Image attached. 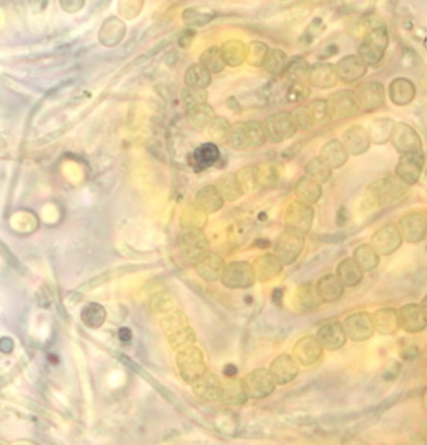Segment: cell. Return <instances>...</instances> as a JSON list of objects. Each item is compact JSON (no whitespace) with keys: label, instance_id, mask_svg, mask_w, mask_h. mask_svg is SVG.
I'll list each match as a JSON object with an SVG mask.
<instances>
[{"label":"cell","instance_id":"1","mask_svg":"<svg viewBox=\"0 0 427 445\" xmlns=\"http://www.w3.org/2000/svg\"><path fill=\"white\" fill-rule=\"evenodd\" d=\"M389 47V32L382 21H376L369 26V32L364 34L362 42L360 44V58L367 65H376L380 63L386 49Z\"/></svg>","mask_w":427,"mask_h":445},{"label":"cell","instance_id":"2","mask_svg":"<svg viewBox=\"0 0 427 445\" xmlns=\"http://www.w3.org/2000/svg\"><path fill=\"white\" fill-rule=\"evenodd\" d=\"M177 366L180 369V377L188 384H192L207 371L203 354L195 345L180 350L177 355Z\"/></svg>","mask_w":427,"mask_h":445},{"label":"cell","instance_id":"3","mask_svg":"<svg viewBox=\"0 0 427 445\" xmlns=\"http://www.w3.org/2000/svg\"><path fill=\"white\" fill-rule=\"evenodd\" d=\"M409 190V185L396 175H389L376 181L369 186V195L379 205L390 203L404 196Z\"/></svg>","mask_w":427,"mask_h":445},{"label":"cell","instance_id":"4","mask_svg":"<svg viewBox=\"0 0 427 445\" xmlns=\"http://www.w3.org/2000/svg\"><path fill=\"white\" fill-rule=\"evenodd\" d=\"M264 124L266 138L272 144H281L295 136L297 132L293 119L290 113L279 112L264 119Z\"/></svg>","mask_w":427,"mask_h":445},{"label":"cell","instance_id":"5","mask_svg":"<svg viewBox=\"0 0 427 445\" xmlns=\"http://www.w3.org/2000/svg\"><path fill=\"white\" fill-rule=\"evenodd\" d=\"M221 280L228 289H248L256 282L254 267L246 261H232L225 265Z\"/></svg>","mask_w":427,"mask_h":445},{"label":"cell","instance_id":"6","mask_svg":"<svg viewBox=\"0 0 427 445\" xmlns=\"http://www.w3.org/2000/svg\"><path fill=\"white\" fill-rule=\"evenodd\" d=\"M305 246V236L301 233L287 230L281 233L274 245V256L282 262V265L293 264L300 256Z\"/></svg>","mask_w":427,"mask_h":445},{"label":"cell","instance_id":"7","mask_svg":"<svg viewBox=\"0 0 427 445\" xmlns=\"http://www.w3.org/2000/svg\"><path fill=\"white\" fill-rule=\"evenodd\" d=\"M313 218L315 213L311 205L297 200L292 202L286 211V228L306 236L311 230Z\"/></svg>","mask_w":427,"mask_h":445},{"label":"cell","instance_id":"8","mask_svg":"<svg viewBox=\"0 0 427 445\" xmlns=\"http://www.w3.org/2000/svg\"><path fill=\"white\" fill-rule=\"evenodd\" d=\"M328 112L331 119H347L356 116L360 111L359 102L352 90H341L328 98Z\"/></svg>","mask_w":427,"mask_h":445},{"label":"cell","instance_id":"9","mask_svg":"<svg viewBox=\"0 0 427 445\" xmlns=\"http://www.w3.org/2000/svg\"><path fill=\"white\" fill-rule=\"evenodd\" d=\"M244 385H246L248 397L264 399L274 392L277 382L274 380L271 371L264 368H259L248 374L244 380Z\"/></svg>","mask_w":427,"mask_h":445},{"label":"cell","instance_id":"10","mask_svg":"<svg viewBox=\"0 0 427 445\" xmlns=\"http://www.w3.org/2000/svg\"><path fill=\"white\" fill-rule=\"evenodd\" d=\"M425 166V156L421 151L411 154H401L399 163L396 166L395 175L406 185H415L421 177Z\"/></svg>","mask_w":427,"mask_h":445},{"label":"cell","instance_id":"11","mask_svg":"<svg viewBox=\"0 0 427 445\" xmlns=\"http://www.w3.org/2000/svg\"><path fill=\"white\" fill-rule=\"evenodd\" d=\"M390 139L392 146L400 154H411L422 149L421 137L406 123H395Z\"/></svg>","mask_w":427,"mask_h":445},{"label":"cell","instance_id":"12","mask_svg":"<svg viewBox=\"0 0 427 445\" xmlns=\"http://www.w3.org/2000/svg\"><path fill=\"white\" fill-rule=\"evenodd\" d=\"M399 321L402 329L410 333L416 334L426 329V299H423L422 305L417 304H407L399 310Z\"/></svg>","mask_w":427,"mask_h":445},{"label":"cell","instance_id":"13","mask_svg":"<svg viewBox=\"0 0 427 445\" xmlns=\"http://www.w3.org/2000/svg\"><path fill=\"white\" fill-rule=\"evenodd\" d=\"M210 245L200 230H187L180 237V251L187 261L195 264L208 254Z\"/></svg>","mask_w":427,"mask_h":445},{"label":"cell","instance_id":"14","mask_svg":"<svg viewBox=\"0 0 427 445\" xmlns=\"http://www.w3.org/2000/svg\"><path fill=\"white\" fill-rule=\"evenodd\" d=\"M402 236L395 223H389L377 230L371 237V246L379 254L389 256L400 249Z\"/></svg>","mask_w":427,"mask_h":445},{"label":"cell","instance_id":"15","mask_svg":"<svg viewBox=\"0 0 427 445\" xmlns=\"http://www.w3.org/2000/svg\"><path fill=\"white\" fill-rule=\"evenodd\" d=\"M169 341L174 349L182 350L195 345L197 341L193 330L188 325V318H185L182 313H174L169 318Z\"/></svg>","mask_w":427,"mask_h":445},{"label":"cell","instance_id":"16","mask_svg":"<svg viewBox=\"0 0 427 445\" xmlns=\"http://www.w3.org/2000/svg\"><path fill=\"white\" fill-rule=\"evenodd\" d=\"M343 329L346 336L354 341H364L374 333V320L369 313H352L345 320Z\"/></svg>","mask_w":427,"mask_h":445},{"label":"cell","instance_id":"17","mask_svg":"<svg viewBox=\"0 0 427 445\" xmlns=\"http://www.w3.org/2000/svg\"><path fill=\"white\" fill-rule=\"evenodd\" d=\"M400 233L402 239L406 240L410 244H418L426 237L427 218L423 213H411L401 218Z\"/></svg>","mask_w":427,"mask_h":445},{"label":"cell","instance_id":"18","mask_svg":"<svg viewBox=\"0 0 427 445\" xmlns=\"http://www.w3.org/2000/svg\"><path fill=\"white\" fill-rule=\"evenodd\" d=\"M360 109L364 112H372L384 106L386 100L385 87L380 82H369L360 85L359 90L355 93Z\"/></svg>","mask_w":427,"mask_h":445},{"label":"cell","instance_id":"19","mask_svg":"<svg viewBox=\"0 0 427 445\" xmlns=\"http://www.w3.org/2000/svg\"><path fill=\"white\" fill-rule=\"evenodd\" d=\"M308 83L318 90H330L336 87L338 83V75L336 67L331 63L320 62L313 64L308 68L307 75Z\"/></svg>","mask_w":427,"mask_h":445},{"label":"cell","instance_id":"20","mask_svg":"<svg viewBox=\"0 0 427 445\" xmlns=\"http://www.w3.org/2000/svg\"><path fill=\"white\" fill-rule=\"evenodd\" d=\"M323 348L316 336L308 335L298 340L293 346L296 360L303 366H311L321 359Z\"/></svg>","mask_w":427,"mask_h":445},{"label":"cell","instance_id":"21","mask_svg":"<svg viewBox=\"0 0 427 445\" xmlns=\"http://www.w3.org/2000/svg\"><path fill=\"white\" fill-rule=\"evenodd\" d=\"M192 389L195 397L205 402H217L221 397L222 382L216 374L205 372L192 382Z\"/></svg>","mask_w":427,"mask_h":445},{"label":"cell","instance_id":"22","mask_svg":"<svg viewBox=\"0 0 427 445\" xmlns=\"http://www.w3.org/2000/svg\"><path fill=\"white\" fill-rule=\"evenodd\" d=\"M336 67L338 80H342L345 83H355L357 80L364 78L367 73V64L364 63L359 55H347L343 57L338 62Z\"/></svg>","mask_w":427,"mask_h":445},{"label":"cell","instance_id":"23","mask_svg":"<svg viewBox=\"0 0 427 445\" xmlns=\"http://www.w3.org/2000/svg\"><path fill=\"white\" fill-rule=\"evenodd\" d=\"M316 338L322 348L330 351L341 349L347 340L343 325L338 321H331L322 325L317 331Z\"/></svg>","mask_w":427,"mask_h":445},{"label":"cell","instance_id":"24","mask_svg":"<svg viewBox=\"0 0 427 445\" xmlns=\"http://www.w3.org/2000/svg\"><path fill=\"white\" fill-rule=\"evenodd\" d=\"M269 371L277 384L286 385L293 382L298 375V365L292 356L282 354L271 363Z\"/></svg>","mask_w":427,"mask_h":445},{"label":"cell","instance_id":"25","mask_svg":"<svg viewBox=\"0 0 427 445\" xmlns=\"http://www.w3.org/2000/svg\"><path fill=\"white\" fill-rule=\"evenodd\" d=\"M342 138L343 146L348 154L360 156L369 151L371 139H369L367 131L361 126L348 128L347 131L343 133Z\"/></svg>","mask_w":427,"mask_h":445},{"label":"cell","instance_id":"26","mask_svg":"<svg viewBox=\"0 0 427 445\" xmlns=\"http://www.w3.org/2000/svg\"><path fill=\"white\" fill-rule=\"evenodd\" d=\"M252 267L256 280H259V282H269L280 276L283 265L274 254H267L259 256V259L254 261Z\"/></svg>","mask_w":427,"mask_h":445},{"label":"cell","instance_id":"27","mask_svg":"<svg viewBox=\"0 0 427 445\" xmlns=\"http://www.w3.org/2000/svg\"><path fill=\"white\" fill-rule=\"evenodd\" d=\"M220 157H221V154L217 144L213 142H207V144H200L193 151L190 157V163L193 166L195 171L200 172L216 165L220 161Z\"/></svg>","mask_w":427,"mask_h":445},{"label":"cell","instance_id":"28","mask_svg":"<svg viewBox=\"0 0 427 445\" xmlns=\"http://www.w3.org/2000/svg\"><path fill=\"white\" fill-rule=\"evenodd\" d=\"M248 395L244 382L238 377H227L222 382L221 400L226 405H243L247 402Z\"/></svg>","mask_w":427,"mask_h":445},{"label":"cell","instance_id":"29","mask_svg":"<svg viewBox=\"0 0 427 445\" xmlns=\"http://www.w3.org/2000/svg\"><path fill=\"white\" fill-rule=\"evenodd\" d=\"M225 269V261L217 254H205L198 262H195L197 274L208 282H216L221 279L222 272Z\"/></svg>","mask_w":427,"mask_h":445},{"label":"cell","instance_id":"30","mask_svg":"<svg viewBox=\"0 0 427 445\" xmlns=\"http://www.w3.org/2000/svg\"><path fill=\"white\" fill-rule=\"evenodd\" d=\"M389 96L391 102L396 106H407L416 97V87L412 83V80L400 77L391 82Z\"/></svg>","mask_w":427,"mask_h":445},{"label":"cell","instance_id":"31","mask_svg":"<svg viewBox=\"0 0 427 445\" xmlns=\"http://www.w3.org/2000/svg\"><path fill=\"white\" fill-rule=\"evenodd\" d=\"M295 304L301 313H312L320 308L322 300L316 286L312 284H302L296 291Z\"/></svg>","mask_w":427,"mask_h":445},{"label":"cell","instance_id":"32","mask_svg":"<svg viewBox=\"0 0 427 445\" xmlns=\"http://www.w3.org/2000/svg\"><path fill=\"white\" fill-rule=\"evenodd\" d=\"M316 290L321 297L322 302L337 301L340 297L342 296L345 292V286L342 282L338 279L337 275H325L317 282Z\"/></svg>","mask_w":427,"mask_h":445},{"label":"cell","instance_id":"33","mask_svg":"<svg viewBox=\"0 0 427 445\" xmlns=\"http://www.w3.org/2000/svg\"><path fill=\"white\" fill-rule=\"evenodd\" d=\"M374 328L379 334L394 335L400 329L399 315L394 309H381L372 316Z\"/></svg>","mask_w":427,"mask_h":445},{"label":"cell","instance_id":"34","mask_svg":"<svg viewBox=\"0 0 427 445\" xmlns=\"http://www.w3.org/2000/svg\"><path fill=\"white\" fill-rule=\"evenodd\" d=\"M320 159H323L330 168H341L348 159V154L342 142L338 139H331L321 149Z\"/></svg>","mask_w":427,"mask_h":445},{"label":"cell","instance_id":"35","mask_svg":"<svg viewBox=\"0 0 427 445\" xmlns=\"http://www.w3.org/2000/svg\"><path fill=\"white\" fill-rule=\"evenodd\" d=\"M215 118H216L215 109L207 102L195 107H190L187 112L188 123H190V127L195 131L206 129Z\"/></svg>","mask_w":427,"mask_h":445},{"label":"cell","instance_id":"36","mask_svg":"<svg viewBox=\"0 0 427 445\" xmlns=\"http://www.w3.org/2000/svg\"><path fill=\"white\" fill-rule=\"evenodd\" d=\"M295 193L297 198L308 205L316 203L322 196L321 183L312 180L308 176L301 177L295 186Z\"/></svg>","mask_w":427,"mask_h":445},{"label":"cell","instance_id":"37","mask_svg":"<svg viewBox=\"0 0 427 445\" xmlns=\"http://www.w3.org/2000/svg\"><path fill=\"white\" fill-rule=\"evenodd\" d=\"M195 205L207 213H217L223 206V198L216 186H206L200 188L195 196Z\"/></svg>","mask_w":427,"mask_h":445},{"label":"cell","instance_id":"38","mask_svg":"<svg viewBox=\"0 0 427 445\" xmlns=\"http://www.w3.org/2000/svg\"><path fill=\"white\" fill-rule=\"evenodd\" d=\"M216 188L223 201H237L243 195V190L236 173H225L217 180Z\"/></svg>","mask_w":427,"mask_h":445},{"label":"cell","instance_id":"39","mask_svg":"<svg viewBox=\"0 0 427 445\" xmlns=\"http://www.w3.org/2000/svg\"><path fill=\"white\" fill-rule=\"evenodd\" d=\"M336 275L345 287L357 286L364 279V271L355 262L354 259H345L336 269Z\"/></svg>","mask_w":427,"mask_h":445},{"label":"cell","instance_id":"40","mask_svg":"<svg viewBox=\"0 0 427 445\" xmlns=\"http://www.w3.org/2000/svg\"><path fill=\"white\" fill-rule=\"evenodd\" d=\"M220 50L226 65L238 67L246 62V45L241 41H228Z\"/></svg>","mask_w":427,"mask_h":445},{"label":"cell","instance_id":"41","mask_svg":"<svg viewBox=\"0 0 427 445\" xmlns=\"http://www.w3.org/2000/svg\"><path fill=\"white\" fill-rule=\"evenodd\" d=\"M212 75L200 63L192 64L185 73V83L190 88L206 90L211 85Z\"/></svg>","mask_w":427,"mask_h":445},{"label":"cell","instance_id":"42","mask_svg":"<svg viewBox=\"0 0 427 445\" xmlns=\"http://www.w3.org/2000/svg\"><path fill=\"white\" fill-rule=\"evenodd\" d=\"M394 126H395V122L390 118H377L371 121L366 131L369 133L371 142L384 144L390 139Z\"/></svg>","mask_w":427,"mask_h":445},{"label":"cell","instance_id":"43","mask_svg":"<svg viewBox=\"0 0 427 445\" xmlns=\"http://www.w3.org/2000/svg\"><path fill=\"white\" fill-rule=\"evenodd\" d=\"M288 85H290L288 80H281L280 77H274V80H269V85H264V88L259 90L264 103H269V102L279 103V102L286 101Z\"/></svg>","mask_w":427,"mask_h":445},{"label":"cell","instance_id":"44","mask_svg":"<svg viewBox=\"0 0 427 445\" xmlns=\"http://www.w3.org/2000/svg\"><path fill=\"white\" fill-rule=\"evenodd\" d=\"M354 260L362 271H372L380 264V256L371 245H361L355 250Z\"/></svg>","mask_w":427,"mask_h":445},{"label":"cell","instance_id":"45","mask_svg":"<svg viewBox=\"0 0 427 445\" xmlns=\"http://www.w3.org/2000/svg\"><path fill=\"white\" fill-rule=\"evenodd\" d=\"M308 68L306 59L297 55L287 60L283 75L288 82H306Z\"/></svg>","mask_w":427,"mask_h":445},{"label":"cell","instance_id":"46","mask_svg":"<svg viewBox=\"0 0 427 445\" xmlns=\"http://www.w3.org/2000/svg\"><path fill=\"white\" fill-rule=\"evenodd\" d=\"M180 223L185 230H203L207 225V213L197 205L185 208L180 218Z\"/></svg>","mask_w":427,"mask_h":445},{"label":"cell","instance_id":"47","mask_svg":"<svg viewBox=\"0 0 427 445\" xmlns=\"http://www.w3.org/2000/svg\"><path fill=\"white\" fill-rule=\"evenodd\" d=\"M182 18L190 27H203L216 18V13L206 8H190L183 11Z\"/></svg>","mask_w":427,"mask_h":445},{"label":"cell","instance_id":"48","mask_svg":"<svg viewBox=\"0 0 427 445\" xmlns=\"http://www.w3.org/2000/svg\"><path fill=\"white\" fill-rule=\"evenodd\" d=\"M287 55L281 49H271L267 53V57L264 59V67L269 75L274 77H280L285 72L286 64H287Z\"/></svg>","mask_w":427,"mask_h":445},{"label":"cell","instance_id":"49","mask_svg":"<svg viewBox=\"0 0 427 445\" xmlns=\"http://www.w3.org/2000/svg\"><path fill=\"white\" fill-rule=\"evenodd\" d=\"M200 63L210 72L218 75L226 67L222 59L221 50L218 47H210L203 53L200 54Z\"/></svg>","mask_w":427,"mask_h":445},{"label":"cell","instance_id":"50","mask_svg":"<svg viewBox=\"0 0 427 445\" xmlns=\"http://www.w3.org/2000/svg\"><path fill=\"white\" fill-rule=\"evenodd\" d=\"M305 171H306V176L311 177L312 180L316 181L318 183L328 182L333 175V170L330 168V166L320 157L312 159L307 163Z\"/></svg>","mask_w":427,"mask_h":445},{"label":"cell","instance_id":"51","mask_svg":"<svg viewBox=\"0 0 427 445\" xmlns=\"http://www.w3.org/2000/svg\"><path fill=\"white\" fill-rule=\"evenodd\" d=\"M239 185L242 187L243 192H256L259 188V185L262 182L261 172L257 167H246L239 171L237 175Z\"/></svg>","mask_w":427,"mask_h":445},{"label":"cell","instance_id":"52","mask_svg":"<svg viewBox=\"0 0 427 445\" xmlns=\"http://www.w3.org/2000/svg\"><path fill=\"white\" fill-rule=\"evenodd\" d=\"M227 142L234 149H246L249 147V138H248L246 122H238L231 126Z\"/></svg>","mask_w":427,"mask_h":445},{"label":"cell","instance_id":"53","mask_svg":"<svg viewBox=\"0 0 427 445\" xmlns=\"http://www.w3.org/2000/svg\"><path fill=\"white\" fill-rule=\"evenodd\" d=\"M269 47L264 42L254 41L246 47V60L252 67H264V59L269 53Z\"/></svg>","mask_w":427,"mask_h":445},{"label":"cell","instance_id":"54","mask_svg":"<svg viewBox=\"0 0 427 445\" xmlns=\"http://www.w3.org/2000/svg\"><path fill=\"white\" fill-rule=\"evenodd\" d=\"M208 128H210V136L215 142L217 144L227 142L228 133H229V128H231L228 119L223 118V117H216L212 121L211 124L208 126Z\"/></svg>","mask_w":427,"mask_h":445},{"label":"cell","instance_id":"55","mask_svg":"<svg viewBox=\"0 0 427 445\" xmlns=\"http://www.w3.org/2000/svg\"><path fill=\"white\" fill-rule=\"evenodd\" d=\"M310 97V87L306 82H290L286 101L287 103H297V102L306 101Z\"/></svg>","mask_w":427,"mask_h":445},{"label":"cell","instance_id":"56","mask_svg":"<svg viewBox=\"0 0 427 445\" xmlns=\"http://www.w3.org/2000/svg\"><path fill=\"white\" fill-rule=\"evenodd\" d=\"M247 124L248 138H249V147H261L267 141L264 133V124L259 121H249Z\"/></svg>","mask_w":427,"mask_h":445},{"label":"cell","instance_id":"57","mask_svg":"<svg viewBox=\"0 0 427 445\" xmlns=\"http://www.w3.org/2000/svg\"><path fill=\"white\" fill-rule=\"evenodd\" d=\"M307 108L311 113L313 122L315 123L323 124V123H328L331 119L330 118V112H328V101L316 100V101L311 102L307 106Z\"/></svg>","mask_w":427,"mask_h":445},{"label":"cell","instance_id":"58","mask_svg":"<svg viewBox=\"0 0 427 445\" xmlns=\"http://www.w3.org/2000/svg\"><path fill=\"white\" fill-rule=\"evenodd\" d=\"M291 116H292L296 128L301 129V131H308L315 124L311 113H310L307 107H297Z\"/></svg>","mask_w":427,"mask_h":445},{"label":"cell","instance_id":"59","mask_svg":"<svg viewBox=\"0 0 427 445\" xmlns=\"http://www.w3.org/2000/svg\"><path fill=\"white\" fill-rule=\"evenodd\" d=\"M207 100H208V93L206 90H197V88L187 87L182 92V101L187 108L197 106L200 103H206Z\"/></svg>","mask_w":427,"mask_h":445},{"label":"cell","instance_id":"60","mask_svg":"<svg viewBox=\"0 0 427 445\" xmlns=\"http://www.w3.org/2000/svg\"><path fill=\"white\" fill-rule=\"evenodd\" d=\"M60 6L67 13H77L85 6V0H59Z\"/></svg>","mask_w":427,"mask_h":445},{"label":"cell","instance_id":"61","mask_svg":"<svg viewBox=\"0 0 427 445\" xmlns=\"http://www.w3.org/2000/svg\"><path fill=\"white\" fill-rule=\"evenodd\" d=\"M195 34H197V32L193 31V29H187V31H183V32L180 33V37H178V44H180L182 48L188 47L190 42L195 39Z\"/></svg>","mask_w":427,"mask_h":445},{"label":"cell","instance_id":"62","mask_svg":"<svg viewBox=\"0 0 427 445\" xmlns=\"http://www.w3.org/2000/svg\"><path fill=\"white\" fill-rule=\"evenodd\" d=\"M24 3L27 6H31L32 9L36 11H43L47 6L48 0H24Z\"/></svg>","mask_w":427,"mask_h":445},{"label":"cell","instance_id":"63","mask_svg":"<svg viewBox=\"0 0 427 445\" xmlns=\"http://www.w3.org/2000/svg\"><path fill=\"white\" fill-rule=\"evenodd\" d=\"M223 374L226 375V377H237V366L233 365V364H227V365L223 368Z\"/></svg>","mask_w":427,"mask_h":445},{"label":"cell","instance_id":"64","mask_svg":"<svg viewBox=\"0 0 427 445\" xmlns=\"http://www.w3.org/2000/svg\"><path fill=\"white\" fill-rule=\"evenodd\" d=\"M396 0H392V3H395Z\"/></svg>","mask_w":427,"mask_h":445}]
</instances>
